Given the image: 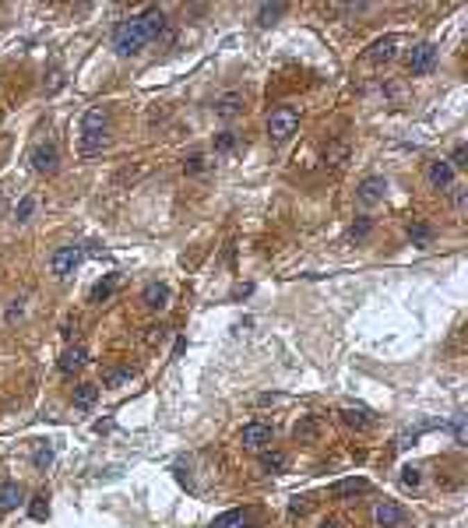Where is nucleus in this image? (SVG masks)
I'll return each instance as SVG.
<instances>
[{"label": "nucleus", "mask_w": 468, "mask_h": 528, "mask_svg": "<svg viewBox=\"0 0 468 528\" xmlns=\"http://www.w3.org/2000/svg\"><path fill=\"white\" fill-rule=\"evenodd\" d=\"M162 32H166V11L148 8V11H141V15H134V18L117 25L113 49L120 53V57H134V53H141L151 39H159Z\"/></svg>", "instance_id": "1"}, {"label": "nucleus", "mask_w": 468, "mask_h": 528, "mask_svg": "<svg viewBox=\"0 0 468 528\" xmlns=\"http://www.w3.org/2000/svg\"><path fill=\"white\" fill-rule=\"evenodd\" d=\"M106 127H110V113L102 106H92V110L81 117V151L92 155L106 145Z\"/></svg>", "instance_id": "2"}, {"label": "nucleus", "mask_w": 468, "mask_h": 528, "mask_svg": "<svg viewBox=\"0 0 468 528\" xmlns=\"http://www.w3.org/2000/svg\"><path fill=\"white\" fill-rule=\"evenodd\" d=\"M296 131H299V113L292 110V106H278V110L268 117V138H271V145H285Z\"/></svg>", "instance_id": "3"}, {"label": "nucleus", "mask_w": 468, "mask_h": 528, "mask_svg": "<svg viewBox=\"0 0 468 528\" xmlns=\"http://www.w3.org/2000/svg\"><path fill=\"white\" fill-rule=\"evenodd\" d=\"M28 163L39 176H53L60 170V148L53 141H39L32 151H28Z\"/></svg>", "instance_id": "4"}, {"label": "nucleus", "mask_w": 468, "mask_h": 528, "mask_svg": "<svg viewBox=\"0 0 468 528\" xmlns=\"http://www.w3.org/2000/svg\"><path fill=\"white\" fill-rule=\"evenodd\" d=\"M271 440H275L271 422H261V419L246 422V427L240 430V444H243L246 451H265V447H271Z\"/></svg>", "instance_id": "5"}, {"label": "nucleus", "mask_w": 468, "mask_h": 528, "mask_svg": "<svg viewBox=\"0 0 468 528\" xmlns=\"http://www.w3.org/2000/svg\"><path fill=\"white\" fill-rule=\"evenodd\" d=\"M405 67H408V74H430V71L437 67V46H433V42L412 46L408 57H405Z\"/></svg>", "instance_id": "6"}, {"label": "nucleus", "mask_w": 468, "mask_h": 528, "mask_svg": "<svg viewBox=\"0 0 468 528\" xmlns=\"http://www.w3.org/2000/svg\"><path fill=\"white\" fill-rule=\"evenodd\" d=\"M384 194H387V180L384 176H367L359 187H356V201L362 204V208H374V204H381L384 201Z\"/></svg>", "instance_id": "7"}, {"label": "nucleus", "mask_w": 468, "mask_h": 528, "mask_svg": "<svg viewBox=\"0 0 468 528\" xmlns=\"http://www.w3.org/2000/svg\"><path fill=\"white\" fill-rule=\"evenodd\" d=\"M78 264H81V247H60V250H53V257H49V268H53L57 279H67Z\"/></svg>", "instance_id": "8"}, {"label": "nucleus", "mask_w": 468, "mask_h": 528, "mask_svg": "<svg viewBox=\"0 0 468 528\" xmlns=\"http://www.w3.org/2000/svg\"><path fill=\"white\" fill-rule=\"evenodd\" d=\"M374 518H377L381 528H401L405 525V507L398 500H381L377 511H374Z\"/></svg>", "instance_id": "9"}, {"label": "nucleus", "mask_w": 468, "mask_h": 528, "mask_svg": "<svg viewBox=\"0 0 468 528\" xmlns=\"http://www.w3.org/2000/svg\"><path fill=\"white\" fill-rule=\"evenodd\" d=\"M243 92H226V95H219L215 99V117H222V120H233V117H240L243 113Z\"/></svg>", "instance_id": "10"}, {"label": "nucleus", "mask_w": 468, "mask_h": 528, "mask_svg": "<svg viewBox=\"0 0 468 528\" xmlns=\"http://www.w3.org/2000/svg\"><path fill=\"white\" fill-rule=\"evenodd\" d=\"M426 180H430V187H437V190H451V187H454V170L447 166V158H437V163H430Z\"/></svg>", "instance_id": "11"}, {"label": "nucleus", "mask_w": 468, "mask_h": 528, "mask_svg": "<svg viewBox=\"0 0 468 528\" xmlns=\"http://www.w3.org/2000/svg\"><path fill=\"white\" fill-rule=\"evenodd\" d=\"M398 46H401V35H384V39H377V42L370 46V60H374V64H387V60H394Z\"/></svg>", "instance_id": "12"}, {"label": "nucleus", "mask_w": 468, "mask_h": 528, "mask_svg": "<svg viewBox=\"0 0 468 528\" xmlns=\"http://www.w3.org/2000/svg\"><path fill=\"white\" fill-rule=\"evenodd\" d=\"M141 303H144L148 310H162V306L169 303V286H166V282H148L144 292H141Z\"/></svg>", "instance_id": "13"}, {"label": "nucleus", "mask_w": 468, "mask_h": 528, "mask_svg": "<svg viewBox=\"0 0 468 528\" xmlns=\"http://www.w3.org/2000/svg\"><path fill=\"white\" fill-rule=\"evenodd\" d=\"M292 437H296L299 444H314V440L321 437V422H317V415H303V419L296 422Z\"/></svg>", "instance_id": "14"}, {"label": "nucleus", "mask_w": 468, "mask_h": 528, "mask_svg": "<svg viewBox=\"0 0 468 528\" xmlns=\"http://www.w3.org/2000/svg\"><path fill=\"white\" fill-rule=\"evenodd\" d=\"M342 422L345 427H356V430H370L374 427V415L367 412V409H342Z\"/></svg>", "instance_id": "15"}, {"label": "nucleus", "mask_w": 468, "mask_h": 528, "mask_svg": "<svg viewBox=\"0 0 468 528\" xmlns=\"http://www.w3.org/2000/svg\"><path fill=\"white\" fill-rule=\"evenodd\" d=\"M85 359H88V352H85L81 345L67 349V352L60 356V374H74V370H81V366H85Z\"/></svg>", "instance_id": "16"}, {"label": "nucleus", "mask_w": 468, "mask_h": 528, "mask_svg": "<svg viewBox=\"0 0 468 528\" xmlns=\"http://www.w3.org/2000/svg\"><path fill=\"white\" fill-rule=\"evenodd\" d=\"M117 286H120V275H106L95 289H92V296H88V303H106L113 292H117Z\"/></svg>", "instance_id": "17"}, {"label": "nucleus", "mask_w": 468, "mask_h": 528, "mask_svg": "<svg viewBox=\"0 0 468 528\" xmlns=\"http://www.w3.org/2000/svg\"><path fill=\"white\" fill-rule=\"evenodd\" d=\"M22 497H25V493H22L18 483H4V486H0V511H4V514L15 511V507L22 504Z\"/></svg>", "instance_id": "18"}, {"label": "nucleus", "mask_w": 468, "mask_h": 528, "mask_svg": "<svg viewBox=\"0 0 468 528\" xmlns=\"http://www.w3.org/2000/svg\"><path fill=\"white\" fill-rule=\"evenodd\" d=\"M246 518H250V514L236 507V511H226V514H219V518H215L212 525H208V528H246Z\"/></svg>", "instance_id": "19"}, {"label": "nucleus", "mask_w": 468, "mask_h": 528, "mask_svg": "<svg viewBox=\"0 0 468 528\" xmlns=\"http://www.w3.org/2000/svg\"><path fill=\"white\" fill-rule=\"evenodd\" d=\"M367 490H370L367 479H345V483H335V486H331V497L342 500V497H356V493H367Z\"/></svg>", "instance_id": "20"}, {"label": "nucleus", "mask_w": 468, "mask_h": 528, "mask_svg": "<svg viewBox=\"0 0 468 528\" xmlns=\"http://www.w3.org/2000/svg\"><path fill=\"white\" fill-rule=\"evenodd\" d=\"M131 377H134V370H131V366H113V370H106V374H102V388L131 384Z\"/></svg>", "instance_id": "21"}, {"label": "nucleus", "mask_w": 468, "mask_h": 528, "mask_svg": "<svg viewBox=\"0 0 468 528\" xmlns=\"http://www.w3.org/2000/svg\"><path fill=\"white\" fill-rule=\"evenodd\" d=\"M285 465H289V454L285 451H265L261 454V468L271 475V472H285Z\"/></svg>", "instance_id": "22"}, {"label": "nucleus", "mask_w": 468, "mask_h": 528, "mask_svg": "<svg viewBox=\"0 0 468 528\" xmlns=\"http://www.w3.org/2000/svg\"><path fill=\"white\" fill-rule=\"evenodd\" d=\"M408 240H412V247H430L433 229L426 222H408Z\"/></svg>", "instance_id": "23"}, {"label": "nucleus", "mask_w": 468, "mask_h": 528, "mask_svg": "<svg viewBox=\"0 0 468 528\" xmlns=\"http://www.w3.org/2000/svg\"><path fill=\"white\" fill-rule=\"evenodd\" d=\"M95 398H99V388H95V384H78V388H74V405H78V409H92Z\"/></svg>", "instance_id": "24"}, {"label": "nucleus", "mask_w": 468, "mask_h": 528, "mask_svg": "<svg viewBox=\"0 0 468 528\" xmlns=\"http://www.w3.org/2000/svg\"><path fill=\"white\" fill-rule=\"evenodd\" d=\"M28 514H32V521H46V514H49V493H46V490H39V493L32 497Z\"/></svg>", "instance_id": "25"}, {"label": "nucleus", "mask_w": 468, "mask_h": 528, "mask_svg": "<svg viewBox=\"0 0 468 528\" xmlns=\"http://www.w3.org/2000/svg\"><path fill=\"white\" fill-rule=\"evenodd\" d=\"M282 15H285V4H265L261 11H257V25L268 28V25H275Z\"/></svg>", "instance_id": "26"}, {"label": "nucleus", "mask_w": 468, "mask_h": 528, "mask_svg": "<svg viewBox=\"0 0 468 528\" xmlns=\"http://www.w3.org/2000/svg\"><path fill=\"white\" fill-rule=\"evenodd\" d=\"M32 465H35L39 472H46L49 465H53V447H49V444H39L35 454H32Z\"/></svg>", "instance_id": "27"}, {"label": "nucleus", "mask_w": 468, "mask_h": 528, "mask_svg": "<svg viewBox=\"0 0 468 528\" xmlns=\"http://www.w3.org/2000/svg\"><path fill=\"white\" fill-rule=\"evenodd\" d=\"M32 211H35V197H32V194H25V197L18 201V208H15V219H18V222H28V219H32Z\"/></svg>", "instance_id": "28"}, {"label": "nucleus", "mask_w": 468, "mask_h": 528, "mask_svg": "<svg viewBox=\"0 0 468 528\" xmlns=\"http://www.w3.org/2000/svg\"><path fill=\"white\" fill-rule=\"evenodd\" d=\"M204 170H208V158H204V155L183 158V173H187V176H197V173H204Z\"/></svg>", "instance_id": "29"}, {"label": "nucleus", "mask_w": 468, "mask_h": 528, "mask_svg": "<svg viewBox=\"0 0 468 528\" xmlns=\"http://www.w3.org/2000/svg\"><path fill=\"white\" fill-rule=\"evenodd\" d=\"M447 166H451V170H465V166H468V148H465V145L454 148V155L447 158Z\"/></svg>", "instance_id": "30"}, {"label": "nucleus", "mask_w": 468, "mask_h": 528, "mask_svg": "<svg viewBox=\"0 0 468 528\" xmlns=\"http://www.w3.org/2000/svg\"><path fill=\"white\" fill-rule=\"evenodd\" d=\"M236 148V134L233 131H222L219 138H215V151H233Z\"/></svg>", "instance_id": "31"}, {"label": "nucleus", "mask_w": 468, "mask_h": 528, "mask_svg": "<svg viewBox=\"0 0 468 528\" xmlns=\"http://www.w3.org/2000/svg\"><path fill=\"white\" fill-rule=\"evenodd\" d=\"M451 201H454V211H465V204H468V190L465 187H451Z\"/></svg>", "instance_id": "32"}, {"label": "nucleus", "mask_w": 468, "mask_h": 528, "mask_svg": "<svg viewBox=\"0 0 468 528\" xmlns=\"http://www.w3.org/2000/svg\"><path fill=\"white\" fill-rule=\"evenodd\" d=\"M370 229H374V222H370L367 215H362V219L352 226V240H367V233H370Z\"/></svg>", "instance_id": "33"}, {"label": "nucleus", "mask_w": 468, "mask_h": 528, "mask_svg": "<svg viewBox=\"0 0 468 528\" xmlns=\"http://www.w3.org/2000/svg\"><path fill=\"white\" fill-rule=\"evenodd\" d=\"M419 479H423L419 468H412V465H408V468H401V483H405V486H419Z\"/></svg>", "instance_id": "34"}, {"label": "nucleus", "mask_w": 468, "mask_h": 528, "mask_svg": "<svg viewBox=\"0 0 468 528\" xmlns=\"http://www.w3.org/2000/svg\"><path fill=\"white\" fill-rule=\"evenodd\" d=\"M22 313H25V303H22V299H15V303H11V310H8V324H15Z\"/></svg>", "instance_id": "35"}, {"label": "nucleus", "mask_w": 468, "mask_h": 528, "mask_svg": "<svg viewBox=\"0 0 468 528\" xmlns=\"http://www.w3.org/2000/svg\"><path fill=\"white\" fill-rule=\"evenodd\" d=\"M303 511H306V497H296L292 500V514H303Z\"/></svg>", "instance_id": "36"}, {"label": "nucleus", "mask_w": 468, "mask_h": 528, "mask_svg": "<svg viewBox=\"0 0 468 528\" xmlns=\"http://www.w3.org/2000/svg\"><path fill=\"white\" fill-rule=\"evenodd\" d=\"M317 528H342V521H338V518H324Z\"/></svg>", "instance_id": "37"}]
</instances>
